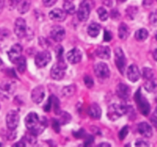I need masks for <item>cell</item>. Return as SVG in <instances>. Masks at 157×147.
Listing matches in <instances>:
<instances>
[{"label": "cell", "instance_id": "obj_1", "mask_svg": "<svg viewBox=\"0 0 157 147\" xmlns=\"http://www.w3.org/2000/svg\"><path fill=\"white\" fill-rule=\"evenodd\" d=\"M25 126L31 133L33 134L38 135L41 134L45 129L47 126V120L44 117L40 119L38 115L35 113H30L26 116L25 119Z\"/></svg>", "mask_w": 157, "mask_h": 147}, {"label": "cell", "instance_id": "obj_2", "mask_svg": "<svg viewBox=\"0 0 157 147\" xmlns=\"http://www.w3.org/2000/svg\"><path fill=\"white\" fill-rule=\"evenodd\" d=\"M127 107L121 104H113L108 107L107 116L111 120H117L127 112Z\"/></svg>", "mask_w": 157, "mask_h": 147}, {"label": "cell", "instance_id": "obj_3", "mask_svg": "<svg viewBox=\"0 0 157 147\" xmlns=\"http://www.w3.org/2000/svg\"><path fill=\"white\" fill-rule=\"evenodd\" d=\"M90 0H83L80 4L78 11V18L80 21H86L89 18L90 12Z\"/></svg>", "mask_w": 157, "mask_h": 147}, {"label": "cell", "instance_id": "obj_4", "mask_svg": "<svg viewBox=\"0 0 157 147\" xmlns=\"http://www.w3.org/2000/svg\"><path fill=\"white\" fill-rule=\"evenodd\" d=\"M136 101L137 103L138 107H139L140 110L144 114V116H147L150 112V106L147 100L141 94L140 90H138L137 93H136Z\"/></svg>", "mask_w": 157, "mask_h": 147}, {"label": "cell", "instance_id": "obj_5", "mask_svg": "<svg viewBox=\"0 0 157 147\" xmlns=\"http://www.w3.org/2000/svg\"><path fill=\"white\" fill-rule=\"evenodd\" d=\"M51 60H52V55L50 52L48 51H43L37 54L35 58V62L37 67L41 68L48 65Z\"/></svg>", "mask_w": 157, "mask_h": 147}, {"label": "cell", "instance_id": "obj_6", "mask_svg": "<svg viewBox=\"0 0 157 147\" xmlns=\"http://www.w3.org/2000/svg\"><path fill=\"white\" fill-rule=\"evenodd\" d=\"M19 123V114L16 110H12L6 115V126L10 130H15Z\"/></svg>", "mask_w": 157, "mask_h": 147}, {"label": "cell", "instance_id": "obj_7", "mask_svg": "<svg viewBox=\"0 0 157 147\" xmlns=\"http://www.w3.org/2000/svg\"><path fill=\"white\" fill-rule=\"evenodd\" d=\"M115 64H116L118 70H120L121 74L124 73L126 67V58L125 55H124V51L120 47H117L115 49Z\"/></svg>", "mask_w": 157, "mask_h": 147}, {"label": "cell", "instance_id": "obj_8", "mask_svg": "<svg viewBox=\"0 0 157 147\" xmlns=\"http://www.w3.org/2000/svg\"><path fill=\"white\" fill-rule=\"evenodd\" d=\"M14 32L18 38H24L27 33V25H26L25 20L21 18H17L14 26Z\"/></svg>", "mask_w": 157, "mask_h": 147}, {"label": "cell", "instance_id": "obj_9", "mask_svg": "<svg viewBox=\"0 0 157 147\" xmlns=\"http://www.w3.org/2000/svg\"><path fill=\"white\" fill-rule=\"evenodd\" d=\"M66 68V66L64 63H58L52 66L51 69V77L54 80L60 81L62 79L64 76V70Z\"/></svg>", "mask_w": 157, "mask_h": 147}, {"label": "cell", "instance_id": "obj_10", "mask_svg": "<svg viewBox=\"0 0 157 147\" xmlns=\"http://www.w3.org/2000/svg\"><path fill=\"white\" fill-rule=\"evenodd\" d=\"M94 73L96 76L100 79H106L110 76V70L105 63H98L94 66Z\"/></svg>", "mask_w": 157, "mask_h": 147}, {"label": "cell", "instance_id": "obj_11", "mask_svg": "<svg viewBox=\"0 0 157 147\" xmlns=\"http://www.w3.org/2000/svg\"><path fill=\"white\" fill-rule=\"evenodd\" d=\"M21 52H22V47L19 44H15L12 45L8 52V57L11 62L15 64L21 56Z\"/></svg>", "mask_w": 157, "mask_h": 147}, {"label": "cell", "instance_id": "obj_12", "mask_svg": "<svg viewBox=\"0 0 157 147\" xmlns=\"http://www.w3.org/2000/svg\"><path fill=\"white\" fill-rule=\"evenodd\" d=\"M66 32L64 28L60 25H55L51 29V37L57 42H61L65 38Z\"/></svg>", "mask_w": 157, "mask_h": 147}, {"label": "cell", "instance_id": "obj_13", "mask_svg": "<svg viewBox=\"0 0 157 147\" xmlns=\"http://www.w3.org/2000/svg\"><path fill=\"white\" fill-rule=\"evenodd\" d=\"M44 95H45V91H44V87L42 86H38L33 89L31 96H32V100L34 103L40 104V103L42 102Z\"/></svg>", "mask_w": 157, "mask_h": 147}, {"label": "cell", "instance_id": "obj_14", "mask_svg": "<svg viewBox=\"0 0 157 147\" xmlns=\"http://www.w3.org/2000/svg\"><path fill=\"white\" fill-rule=\"evenodd\" d=\"M15 90V84L12 81H6L0 85V94L8 96L12 94Z\"/></svg>", "mask_w": 157, "mask_h": 147}, {"label": "cell", "instance_id": "obj_15", "mask_svg": "<svg viewBox=\"0 0 157 147\" xmlns=\"http://www.w3.org/2000/svg\"><path fill=\"white\" fill-rule=\"evenodd\" d=\"M82 54L78 48H73L69 51L67 54V59L71 64H78L81 61Z\"/></svg>", "mask_w": 157, "mask_h": 147}, {"label": "cell", "instance_id": "obj_16", "mask_svg": "<svg viewBox=\"0 0 157 147\" xmlns=\"http://www.w3.org/2000/svg\"><path fill=\"white\" fill-rule=\"evenodd\" d=\"M127 77L131 82H136L140 77V72L136 64H131L127 69Z\"/></svg>", "mask_w": 157, "mask_h": 147}, {"label": "cell", "instance_id": "obj_17", "mask_svg": "<svg viewBox=\"0 0 157 147\" xmlns=\"http://www.w3.org/2000/svg\"><path fill=\"white\" fill-rule=\"evenodd\" d=\"M116 93L117 94V96L123 100H127L130 96V93H131V90H130V87L127 85L124 84H119L117 87L116 89Z\"/></svg>", "mask_w": 157, "mask_h": 147}, {"label": "cell", "instance_id": "obj_18", "mask_svg": "<svg viewBox=\"0 0 157 147\" xmlns=\"http://www.w3.org/2000/svg\"><path fill=\"white\" fill-rule=\"evenodd\" d=\"M138 131L144 137L150 138L153 135V129L151 126L146 122H142L138 125Z\"/></svg>", "mask_w": 157, "mask_h": 147}, {"label": "cell", "instance_id": "obj_19", "mask_svg": "<svg viewBox=\"0 0 157 147\" xmlns=\"http://www.w3.org/2000/svg\"><path fill=\"white\" fill-rule=\"evenodd\" d=\"M49 17L52 20L55 21H63L66 18V12L62 9H55L49 13Z\"/></svg>", "mask_w": 157, "mask_h": 147}, {"label": "cell", "instance_id": "obj_20", "mask_svg": "<svg viewBox=\"0 0 157 147\" xmlns=\"http://www.w3.org/2000/svg\"><path fill=\"white\" fill-rule=\"evenodd\" d=\"M95 52L97 56L101 59H109L110 58V49L107 46H99Z\"/></svg>", "mask_w": 157, "mask_h": 147}, {"label": "cell", "instance_id": "obj_21", "mask_svg": "<svg viewBox=\"0 0 157 147\" xmlns=\"http://www.w3.org/2000/svg\"><path fill=\"white\" fill-rule=\"evenodd\" d=\"M89 116L93 119H98L101 116V109L97 104H93L89 107L88 110H87Z\"/></svg>", "mask_w": 157, "mask_h": 147}, {"label": "cell", "instance_id": "obj_22", "mask_svg": "<svg viewBox=\"0 0 157 147\" xmlns=\"http://www.w3.org/2000/svg\"><path fill=\"white\" fill-rule=\"evenodd\" d=\"M130 35V29L125 23H121L118 28V36L121 40H126Z\"/></svg>", "mask_w": 157, "mask_h": 147}, {"label": "cell", "instance_id": "obj_23", "mask_svg": "<svg viewBox=\"0 0 157 147\" xmlns=\"http://www.w3.org/2000/svg\"><path fill=\"white\" fill-rule=\"evenodd\" d=\"M101 24H98V23L94 22L91 23L90 25L88 26V28H87V33L90 36L95 38V37L98 36L99 35L100 32H101Z\"/></svg>", "mask_w": 157, "mask_h": 147}, {"label": "cell", "instance_id": "obj_24", "mask_svg": "<svg viewBox=\"0 0 157 147\" xmlns=\"http://www.w3.org/2000/svg\"><path fill=\"white\" fill-rule=\"evenodd\" d=\"M144 87H145L146 90L150 93L154 92L157 89V79L153 77L147 80V82L144 84Z\"/></svg>", "mask_w": 157, "mask_h": 147}, {"label": "cell", "instance_id": "obj_25", "mask_svg": "<svg viewBox=\"0 0 157 147\" xmlns=\"http://www.w3.org/2000/svg\"><path fill=\"white\" fill-rule=\"evenodd\" d=\"M31 6V0H21L18 5V11L20 14H25L29 10Z\"/></svg>", "mask_w": 157, "mask_h": 147}, {"label": "cell", "instance_id": "obj_26", "mask_svg": "<svg viewBox=\"0 0 157 147\" xmlns=\"http://www.w3.org/2000/svg\"><path fill=\"white\" fill-rule=\"evenodd\" d=\"M149 33L147 32V29L145 28H140L139 30H137L135 33V38L137 41H145L147 38H148Z\"/></svg>", "mask_w": 157, "mask_h": 147}, {"label": "cell", "instance_id": "obj_27", "mask_svg": "<svg viewBox=\"0 0 157 147\" xmlns=\"http://www.w3.org/2000/svg\"><path fill=\"white\" fill-rule=\"evenodd\" d=\"M17 66V70H18V72L21 74L24 73L26 69V59L25 57L21 56L19 59L16 61L15 63Z\"/></svg>", "mask_w": 157, "mask_h": 147}, {"label": "cell", "instance_id": "obj_28", "mask_svg": "<svg viewBox=\"0 0 157 147\" xmlns=\"http://www.w3.org/2000/svg\"><path fill=\"white\" fill-rule=\"evenodd\" d=\"M75 91H76V87L75 85H68L62 89V94L66 97H70L75 94Z\"/></svg>", "mask_w": 157, "mask_h": 147}, {"label": "cell", "instance_id": "obj_29", "mask_svg": "<svg viewBox=\"0 0 157 147\" xmlns=\"http://www.w3.org/2000/svg\"><path fill=\"white\" fill-rule=\"evenodd\" d=\"M63 7H64V10L66 13L72 15L75 12V6L71 1L67 0V1L64 2Z\"/></svg>", "mask_w": 157, "mask_h": 147}, {"label": "cell", "instance_id": "obj_30", "mask_svg": "<svg viewBox=\"0 0 157 147\" xmlns=\"http://www.w3.org/2000/svg\"><path fill=\"white\" fill-rule=\"evenodd\" d=\"M52 98V103L54 106V111L55 112L56 114H59V113H61V108H60V102L58 100V98L55 96H51Z\"/></svg>", "mask_w": 157, "mask_h": 147}, {"label": "cell", "instance_id": "obj_31", "mask_svg": "<svg viewBox=\"0 0 157 147\" xmlns=\"http://www.w3.org/2000/svg\"><path fill=\"white\" fill-rule=\"evenodd\" d=\"M98 14L101 21H106L108 18V12H107V11L104 7H100L98 9Z\"/></svg>", "mask_w": 157, "mask_h": 147}, {"label": "cell", "instance_id": "obj_32", "mask_svg": "<svg viewBox=\"0 0 157 147\" xmlns=\"http://www.w3.org/2000/svg\"><path fill=\"white\" fill-rule=\"evenodd\" d=\"M143 77L146 80H149L153 77V71L150 67H144L143 69Z\"/></svg>", "mask_w": 157, "mask_h": 147}, {"label": "cell", "instance_id": "obj_33", "mask_svg": "<svg viewBox=\"0 0 157 147\" xmlns=\"http://www.w3.org/2000/svg\"><path fill=\"white\" fill-rule=\"evenodd\" d=\"M136 12H137V10H136V7H129L128 9H127V16H129L130 18V19H133L136 15Z\"/></svg>", "mask_w": 157, "mask_h": 147}, {"label": "cell", "instance_id": "obj_34", "mask_svg": "<svg viewBox=\"0 0 157 147\" xmlns=\"http://www.w3.org/2000/svg\"><path fill=\"white\" fill-rule=\"evenodd\" d=\"M60 114L61 115V120H60V123H67L71 119V116L67 113H61Z\"/></svg>", "mask_w": 157, "mask_h": 147}, {"label": "cell", "instance_id": "obj_35", "mask_svg": "<svg viewBox=\"0 0 157 147\" xmlns=\"http://www.w3.org/2000/svg\"><path fill=\"white\" fill-rule=\"evenodd\" d=\"M128 133H129V127L127 126H124V128H123L122 130L120 131V133H119L120 139H121V140H122V139H125V137L127 136Z\"/></svg>", "mask_w": 157, "mask_h": 147}, {"label": "cell", "instance_id": "obj_36", "mask_svg": "<svg viewBox=\"0 0 157 147\" xmlns=\"http://www.w3.org/2000/svg\"><path fill=\"white\" fill-rule=\"evenodd\" d=\"M9 34H10V32L8 29L1 28H0V40H4L7 38L9 36Z\"/></svg>", "mask_w": 157, "mask_h": 147}, {"label": "cell", "instance_id": "obj_37", "mask_svg": "<svg viewBox=\"0 0 157 147\" xmlns=\"http://www.w3.org/2000/svg\"><path fill=\"white\" fill-rule=\"evenodd\" d=\"M84 84H85V85L87 86L88 88H91V87L94 86L93 79H92L90 76H88V75H87V76L84 77Z\"/></svg>", "mask_w": 157, "mask_h": 147}, {"label": "cell", "instance_id": "obj_38", "mask_svg": "<svg viewBox=\"0 0 157 147\" xmlns=\"http://www.w3.org/2000/svg\"><path fill=\"white\" fill-rule=\"evenodd\" d=\"M57 1L58 0H42V2L45 7H52L57 2Z\"/></svg>", "mask_w": 157, "mask_h": 147}, {"label": "cell", "instance_id": "obj_39", "mask_svg": "<svg viewBox=\"0 0 157 147\" xmlns=\"http://www.w3.org/2000/svg\"><path fill=\"white\" fill-rule=\"evenodd\" d=\"M63 52H64V50H63V47L61 46H58L56 48V55L57 58L59 60H61V58H62Z\"/></svg>", "mask_w": 157, "mask_h": 147}, {"label": "cell", "instance_id": "obj_40", "mask_svg": "<svg viewBox=\"0 0 157 147\" xmlns=\"http://www.w3.org/2000/svg\"><path fill=\"white\" fill-rule=\"evenodd\" d=\"M150 21H151L152 24H156L157 23V13L156 12H153V13H152L151 15H150Z\"/></svg>", "mask_w": 157, "mask_h": 147}, {"label": "cell", "instance_id": "obj_41", "mask_svg": "<svg viewBox=\"0 0 157 147\" xmlns=\"http://www.w3.org/2000/svg\"><path fill=\"white\" fill-rule=\"evenodd\" d=\"M104 39L105 41H110L112 39V35L111 33L107 31L104 32Z\"/></svg>", "mask_w": 157, "mask_h": 147}, {"label": "cell", "instance_id": "obj_42", "mask_svg": "<svg viewBox=\"0 0 157 147\" xmlns=\"http://www.w3.org/2000/svg\"><path fill=\"white\" fill-rule=\"evenodd\" d=\"M20 2H21V0H9V5H10L11 7L12 8L18 6V5L19 4Z\"/></svg>", "mask_w": 157, "mask_h": 147}, {"label": "cell", "instance_id": "obj_43", "mask_svg": "<svg viewBox=\"0 0 157 147\" xmlns=\"http://www.w3.org/2000/svg\"><path fill=\"white\" fill-rule=\"evenodd\" d=\"M135 145H136V146H148L149 143H147V142H145V141L144 140H139L137 141V142H136Z\"/></svg>", "mask_w": 157, "mask_h": 147}, {"label": "cell", "instance_id": "obj_44", "mask_svg": "<svg viewBox=\"0 0 157 147\" xmlns=\"http://www.w3.org/2000/svg\"><path fill=\"white\" fill-rule=\"evenodd\" d=\"M102 2L107 7H111L113 5V0H102Z\"/></svg>", "mask_w": 157, "mask_h": 147}, {"label": "cell", "instance_id": "obj_45", "mask_svg": "<svg viewBox=\"0 0 157 147\" xmlns=\"http://www.w3.org/2000/svg\"><path fill=\"white\" fill-rule=\"evenodd\" d=\"M59 122H58L57 120H53V128L54 130H56L57 132L59 131Z\"/></svg>", "mask_w": 157, "mask_h": 147}, {"label": "cell", "instance_id": "obj_46", "mask_svg": "<svg viewBox=\"0 0 157 147\" xmlns=\"http://www.w3.org/2000/svg\"><path fill=\"white\" fill-rule=\"evenodd\" d=\"M152 4H153V0H144V6H145L146 7L150 6Z\"/></svg>", "mask_w": 157, "mask_h": 147}, {"label": "cell", "instance_id": "obj_47", "mask_svg": "<svg viewBox=\"0 0 157 147\" xmlns=\"http://www.w3.org/2000/svg\"><path fill=\"white\" fill-rule=\"evenodd\" d=\"M3 8H4V1L3 0H0V13L2 12Z\"/></svg>", "mask_w": 157, "mask_h": 147}, {"label": "cell", "instance_id": "obj_48", "mask_svg": "<svg viewBox=\"0 0 157 147\" xmlns=\"http://www.w3.org/2000/svg\"><path fill=\"white\" fill-rule=\"evenodd\" d=\"M153 58H154V59L157 61V48L154 51V52H153Z\"/></svg>", "mask_w": 157, "mask_h": 147}, {"label": "cell", "instance_id": "obj_49", "mask_svg": "<svg viewBox=\"0 0 157 147\" xmlns=\"http://www.w3.org/2000/svg\"><path fill=\"white\" fill-rule=\"evenodd\" d=\"M100 146H110V144L109 143H106V142H104V143H101L99 144Z\"/></svg>", "mask_w": 157, "mask_h": 147}, {"label": "cell", "instance_id": "obj_50", "mask_svg": "<svg viewBox=\"0 0 157 147\" xmlns=\"http://www.w3.org/2000/svg\"><path fill=\"white\" fill-rule=\"evenodd\" d=\"M154 116H157V107L156 108V110H155V114H154Z\"/></svg>", "mask_w": 157, "mask_h": 147}, {"label": "cell", "instance_id": "obj_51", "mask_svg": "<svg viewBox=\"0 0 157 147\" xmlns=\"http://www.w3.org/2000/svg\"><path fill=\"white\" fill-rule=\"evenodd\" d=\"M118 1H119L120 2H126L127 0H118Z\"/></svg>", "mask_w": 157, "mask_h": 147}, {"label": "cell", "instance_id": "obj_52", "mask_svg": "<svg viewBox=\"0 0 157 147\" xmlns=\"http://www.w3.org/2000/svg\"><path fill=\"white\" fill-rule=\"evenodd\" d=\"M156 38L157 39V33H156Z\"/></svg>", "mask_w": 157, "mask_h": 147}]
</instances>
